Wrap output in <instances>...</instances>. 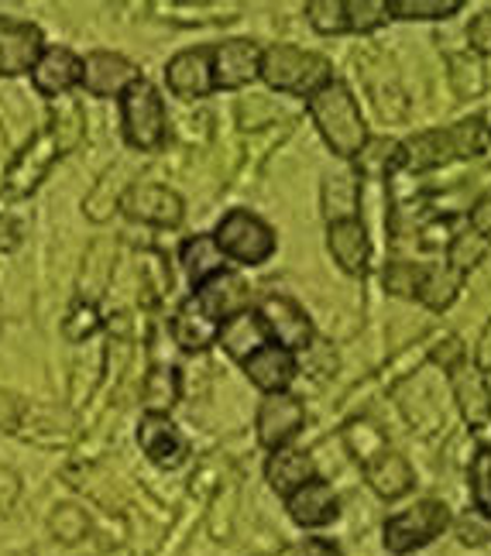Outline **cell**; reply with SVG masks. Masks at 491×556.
I'll use <instances>...</instances> for the list:
<instances>
[{
    "label": "cell",
    "instance_id": "cell-1",
    "mask_svg": "<svg viewBox=\"0 0 491 556\" xmlns=\"http://www.w3.org/2000/svg\"><path fill=\"white\" fill-rule=\"evenodd\" d=\"M306 106H310V117L316 124L319 138L327 141V148L337 159L351 162V159L365 155L368 124L361 117V106H357L348 83H340V79L327 83L324 90L306 100Z\"/></svg>",
    "mask_w": 491,
    "mask_h": 556
},
{
    "label": "cell",
    "instance_id": "cell-2",
    "mask_svg": "<svg viewBox=\"0 0 491 556\" xmlns=\"http://www.w3.org/2000/svg\"><path fill=\"white\" fill-rule=\"evenodd\" d=\"M272 90L279 93H292L310 100L313 93H319L333 83V66L316 52H303L295 46H272L262 49V76Z\"/></svg>",
    "mask_w": 491,
    "mask_h": 556
},
{
    "label": "cell",
    "instance_id": "cell-3",
    "mask_svg": "<svg viewBox=\"0 0 491 556\" xmlns=\"http://www.w3.org/2000/svg\"><path fill=\"white\" fill-rule=\"evenodd\" d=\"M121 135L135 152H159L168 138L165 100L144 76L121 97Z\"/></svg>",
    "mask_w": 491,
    "mask_h": 556
},
{
    "label": "cell",
    "instance_id": "cell-4",
    "mask_svg": "<svg viewBox=\"0 0 491 556\" xmlns=\"http://www.w3.org/2000/svg\"><path fill=\"white\" fill-rule=\"evenodd\" d=\"M213 241H217L227 262H238V265H265L275 254V248H279L275 230L262 217H254L251 210H230L217 224Z\"/></svg>",
    "mask_w": 491,
    "mask_h": 556
},
{
    "label": "cell",
    "instance_id": "cell-5",
    "mask_svg": "<svg viewBox=\"0 0 491 556\" xmlns=\"http://www.w3.org/2000/svg\"><path fill=\"white\" fill-rule=\"evenodd\" d=\"M446 526H451V508H446L443 502H437V498H423L413 508H405V511H399V516H392L386 522V529H381V536H386L389 553L405 556L413 549L430 546Z\"/></svg>",
    "mask_w": 491,
    "mask_h": 556
},
{
    "label": "cell",
    "instance_id": "cell-6",
    "mask_svg": "<svg viewBox=\"0 0 491 556\" xmlns=\"http://www.w3.org/2000/svg\"><path fill=\"white\" fill-rule=\"evenodd\" d=\"M59 159H62V152H59V144H55V138H52V131H49V127H41V131L32 135V141L11 159L4 179H0V189H4L8 197H14V200L32 197V192H35L41 182H46L49 168H52Z\"/></svg>",
    "mask_w": 491,
    "mask_h": 556
},
{
    "label": "cell",
    "instance_id": "cell-7",
    "mask_svg": "<svg viewBox=\"0 0 491 556\" xmlns=\"http://www.w3.org/2000/svg\"><path fill=\"white\" fill-rule=\"evenodd\" d=\"M259 316L265 319L268 337L275 348H282L289 354L310 351L313 348V319L306 316V309L289 295H265Z\"/></svg>",
    "mask_w": 491,
    "mask_h": 556
},
{
    "label": "cell",
    "instance_id": "cell-8",
    "mask_svg": "<svg viewBox=\"0 0 491 556\" xmlns=\"http://www.w3.org/2000/svg\"><path fill=\"white\" fill-rule=\"evenodd\" d=\"M121 213H127L138 224H152V227H176L182 224V200L179 192H173L168 186H155V182H138L127 186L121 197Z\"/></svg>",
    "mask_w": 491,
    "mask_h": 556
},
{
    "label": "cell",
    "instance_id": "cell-9",
    "mask_svg": "<svg viewBox=\"0 0 491 556\" xmlns=\"http://www.w3.org/2000/svg\"><path fill=\"white\" fill-rule=\"evenodd\" d=\"M306 422V409L303 402L289 392L279 395H265L259 405V416H254V430H259V443L268 446V451H279V446H289L299 430Z\"/></svg>",
    "mask_w": 491,
    "mask_h": 556
},
{
    "label": "cell",
    "instance_id": "cell-10",
    "mask_svg": "<svg viewBox=\"0 0 491 556\" xmlns=\"http://www.w3.org/2000/svg\"><path fill=\"white\" fill-rule=\"evenodd\" d=\"M141 79L138 66L131 59H124L117 52H90L83 59V83L79 87L97 100H114L124 97L127 90Z\"/></svg>",
    "mask_w": 491,
    "mask_h": 556
},
{
    "label": "cell",
    "instance_id": "cell-11",
    "mask_svg": "<svg viewBox=\"0 0 491 556\" xmlns=\"http://www.w3.org/2000/svg\"><path fill=\"white\" fill-rule=\"evenodd\" d=\"M41 52H46V41H41L38 25L0 14V76L14 79L32 73Z\"/></svg>",
    "mask_w": 491,
    "mask_h": 556
},
{
    "label": "cell",
    "instance_id": "cell-12",
    "mask_svg": "<svg viewBox=\"0 0 491 556\" xmlns=\"http://www.w3.org/2000/svg\"><path fill=\"white\" fill-rule=\"evenodd\" d=\"M262 76V49L248 38H230L213 46V87L241 90Z\"/></svg>",
    "mask_w": 491,
    "mask_h": 556
},
{
    "label": "cell",
    "instance_id": "cell-13",
    "mask_svg": "<svg viewBox=\"0 0 491 556\" xmlns=\"http://www.w3.org/2000/svg\"><path fill=\"white\" fill-rule=\"evenodd\" d=\"M28 76L38 97H46V100L70 97V90L83 83V59L66 46H46V52L38 55L35 70Z\"/></svg>",
    "mask_w": 491,
    "mask_h": 556
},
{
    "label": "cell",
    "instance_id": "cell-14",
    "mask_svg": "<svg viewBox=\"0 0 491 556\" xmlns=\"http://www.w3.org/2000/svg\"><path fill=\"white\" fill-rule=\"evenodd\" d=\"M138 446L144 451V457L152 460L155 467H162V470H176L189 457V443L179 433V426L168 416H155V413L141 416V422H138Z\"/></svg>",
    "mask_w": 491,
    "mask_h": 556
},
{
    "label": "cell",
    "instance_id": "cell-15",
    "mask_svg": "<svg viewBox=\"0 0 491 556\" xmlns=\"http://www.w3.org/2000/svg\"><path fill=\"white\" fill-rule=\"evenodd\" d=\"M165 83L179 100H203L213 90V49H186L168 59Z\"/></svg>",
    "mask_w": 491,
    "mask_h": 556
},
{
    "label": "cell",
    "instance_id": "cell-16",
    "mask_svg": "<svg viewBox=\"0 0 491 556\" xmlns=\"http://www.w3.org/2000/svg\"><path fill=\"white\" fill-rule=\"evenodd\" d=\"M327 248H330V254H333V262H337L340 271H348L354 278H361V275L368 271L372 238H368V227L361 224L357 217L327 224Z\"/></svg>",
    "mask_w": 491,
    "mask_h": 556
},
{
    "label": "cell",
    "instance_id": "cell-17",
    "mask_svg": "<svg viewBox=\"0 0 491 556\" xmlns=\"http://www.w3.org/2000/svg\"><path fill=\"white\" fill-rule=\"evenodd\" d=\"M454 378V395L461 402L464 419L471 422V430H481V426L491 419V381L488 375L475 365V361H457L451 368Z\"/></svg>",
    "mask_w": 491,
    "mask_h": 556
},
{
    "label": "cell",
    "instance_id": "cell-18",
    "mask_svg": "<svg viewBox=\"0 0 491 556\" xmlns=\"http://www.w3.org/2000/svg\"><path fill=\"white\" fill-rule=\"evenodd\" d=\"M286 508L295 526L303 529H319V526H330L340 516V502L333 495V488L327 481H306L303 488H295L292 495L286 498Z\"/></svg>",
    "mask_w": 491,
    "mask_h": 556
},
{
    "label": "cell",
    "instance_id": "cell-19",
    "mask_svg": "<svg viewBox=\"0 0 491 556\" xmlns=\"http://www.w3.org/2000/svg\"><path fill=\"white\" fill-rule=\"evenodd\" d=\"M365 478L372 484V491L378 498H402L405 491H410L416 484V475H413V467L410 460H405L402 454L389 451V446H381L378 454H372L365 460Z\"/></svg>",
    "mask_w": 491,
    "mask_h": 556
},
{
    "label": "cell",
    "instance_id": "cell-20",
    "mask_svg": "<svg viewBox=\"0 0 491 556\" xmlns=\"http://www.w3.org/2000/svg\"><path fill=\"white\" fill-rule=\"evenodd\" d=\"M221 348L234 357V361H244L254 357L262 348L272 344V337H268V327H265V319L259 316V309H241L238 316H230L227 324L221 327Z\"/></svg>",
    "mask_w": 491,
    "mask_h": 556
},
{
    "label": "cell",
    "instance_id": "cell-21",
    "mask_svg": "<svg viewBox=\"0 0 491 556\" xmlns=\"http://www.w3.org/2000/svg\"><path fill=\"white\" fill-rule=\"evenodd\" d=\"M244 375L251 378L254 389H262L265 395L289 392V384L295 378V354L268 344V348H262L254 357L244 361Z\"/></svg>",
    "mask_w": 491,
    "mask_h": 556
},
{
    "label": "cell",
    "instance_id": "cell-22",
    "mask_svg": "<svg viewBox=\"0 0 491 556\" xmlns=\"http://www.w3.org/2000/svg\"><path fill=\"white\" fill-rule=\"evenodd\" d=\"M193 299L210 319H217V324L224 327L230 316L248 309V286L234 271H224L217 278H210L206 286H200Z\"/></svg>",
    "mask_w": 491,
    "mask_h": 556
},
{
    "label": "cell",
    "instance_id": "cell-23",
    "mask_svg": "<svg viewBox=\"0 0 491 556\" xmlns=\"http://www.w3.org/2000/svg\"><path fill=\"white\" fill-rule=\"evenodd\" d=\"M217 337H221V324H217V319H210L200 309L197 299L189 295L186 303L176 309V316H173V340L186 354H200L210 344H217Z\"/></svg>",
    "mask_w": 491,
    "mask_h": 556
},
{
    "label": "cell",
    "instance_id": "cell-24",
    "mask_svg": "<svg viewBox=\"0 0 491 556\" xmlns=\"http://www.w3.org/2000/svg\"><path fill=\"white\" fill-rule=\"evenodd\" d=\"M265 478L279 495L289 498L295 488H303L306 481L316 478V464L310 454L295 451V446H279V451H272L265 460Z\"/></svg>",
    "mask_w": 491,
    "mask_h": 556
},
{
    "label": "cell",
    "instance_id": "cell-25",
    "mask_svg": "<svg viewBox=\"0 0 491 556\" xmlns=\"http://www.w3.org/2000/svg\"><path fill=\"white\" fill-rule=\"evenodd\" d=\"M182 268H186V278L193 282L197 289L200 286H206L210 278H217V275H224L227 271V258L221 254V248H217V241L210 238V233H197V238H189L186 244H182Z\"/></svg>",
    "mask_w": 491,
    "mask_h": 556
},
{
    "label": "cell",
    "instance_id": "cell-26",
    "mask_svg": "<svg viewBox=\"0 0 491 556\" xmlns=\"http://www.w3.org/2000/svg\"><path fill=\"white\" fill-rule=\"evenodd\" d=\"M46 127L52 131L59 152L70 155L83 144V138H87V114H83V106L73 97H59V100H52V114H49Z\"/></svg>",
    "mask_w": 491,
    "mask_h": 556
},
{
    "label": "cell",
    "instance_id": "cell-27",
    "mask_svg": "<svg viewBox=\"0 0 491 556\" xmlns=\"http://www.w3.org/2000/svg\"><path fill=\"white\" fill-rule=\"evenodd\" d=\"M111 271H114V244L93 241L87 251V262H83V275H79V303H97L106 282H111Z\"/></svg>",
    "mask_w": 491,
    "mask_h": 556
},
{
    "label": "cell",
    "instance_id": "cell-28",
    "mask_svg": "<svg viewBox=\"0 0 491 556\" xmlns=\"http://www.w3.org/2000/svg\"><path fill=\"white\" fill-rule=\"evenodd\" d=\"M141 395H144V413L168 416V409L179 402V371L173 365H155L144 375Z\"/></svg>",
    "mask_w": 491,
    "mask_h": 556
},
{
    "label": "cell",
    "instance_id": "cell-29",
    "mask_svg": "<svg viewBox=\"0 0 491 556\" xmlns=\"http://www.w3.org/2000/svg\"><path fill=\"white\" fill-rule=\"evenodd\" d=\"M461 286H464V275H457L451 265H426L416 299L430 309H446L457 299Z\"/></svg>",
    "mask_w": 491,
    "mask_h": 556
},
{
    "label": "cell",
    "instance_id": "cell-30",
    "mask_svg": "<svg viewBox=\"0 0 491 556\" xmlns=\"http://www.w3.org/2000/svg\"><path fill=\"white\" fill-rule=\"evenodd\" d=\"M357 206H361V182H357V176L354 173L327 176V182H324L327 224H333V220H351Z\"/></svg>",
    "mask_w": 491,
    "mask_h": 556
},
{
    "label": "cell",
    "instance_id": "cell-31",
    "mask_svg": "<svg viewBox=\"0 0 491 556\" xmlns=\"http://www.w3.org/2000/svg\"><path fill=\"white\" fill-rule=\"evenodd\" d=\"M488 251H491V241H484L481 233H475L471 227H464L461 233H454L451 244H446V262L443 265H451L457 275L467 278V271L478 268Z\"/></svg>",
    "mask_w": 491,
    "mask_h": 556
},
{
    "label": "cell",
    "instance_id": "cell-32",
    "mask_svg": "<svg viewBox=\"0 0 491 556\" xmlns=\"http://www.w3.org/2000/svg\"><path fill=\"white\" fill-rule=\"evenodd\" d=\"M114 182H117V168H106L103 179L90 189V197L83 200V213H87L93 224L111 220L114 213L121 210V189Z\"/></svg>",
    "mask_w": 491,
    "mask_h": 556
},
{
    "label": "cell",
    "instance_id": "cell-33",
    "mask_svg": "<svg viewBox=\"0 0 491 556\" xmlns=\"http://www.w3.org/2000/svg\"><path fill=\"white\" fill-rule=\"evenodd\" d=\"M461 11V0H389V17L399 21H443Z\"/></svg>",
    "mask_w": 491,
    "mask_h": 556
},
{
    "label": "cell",
    "instance_id": "cell-34",
    "mask_svg": "<svg viewBox=\"0 0 491 556\" xmlns=\"http://www.w3.org/2000/svg\"><path fill=\"white\" fill-rule=\"evenodd\" d=\"M344 17H348V31L368 35L389 21V4L386 0H344Z\"/></svg>",
    "mask_w": 491,
    "mask_h": 556
},
{
    "label": "cell",
    "instance_id": "cell-35",
    "mask_svg": "<svg viewBox=\"0 0 491 556\" xmlns=\"http://www.w3.org/2000/svg\"><path fill=\"white\" fill-rule=\"evenodd\" d=\"M100 309L97 303H73V309L66 313V319H62V337L70 340V344H87V340L100 330Z\"/></svg>",
    "mask_w": 491,
    "mask_h": 556
},
{
    "label": "cell",
    "instance_id": "cell-36",
    "mask_svg": "<svg viewBox=\"0 0 491 556\" xmlns=\"http://www.w3.org/2000/svg\"><path fill=\"white\" fill-rule=\"evenodd\" d=\"M451 138H454V152L457 159H478L488 141H491V131L481 117H471V121H461L451 127Z\"/></svg>",
    "mask_w": 491,
    "mask_h": 556
},
{
    "label": "cell",
    "instance_id": "cell-37",
    "mask_svg": "<svg viewBox=\"0 0 491 556\" xmlns=\"http://www.w3.org/2000/svg\"><path fill=\"white\" fill-rule=\"evenodd\" d=\"M451 83L457 97H478L484 90V76H481V62L471 55V52H461V55H451Z\"/></svg>",
    "mask_w": 491,
    "mask_h": 556
},
{
    "label": "cell",
    "instance_id": "cell-38",
    "mask_svg": "<svg viewBox=\"0 0 491 556\" xmlns=\"http://www.w3.org/2000/svg\"><path fill=\"white\" fill-rule=\"evenodd\" d=\"M52 536L59 543H79L83 536H87V529H90V519H87V511L76 508V505H59L52 511Z\"/></svg>",
    "mask_w": 491,
    "mask_h": 556
},
{
    "label": "cell",
    "instance_id": "cell-39",
    "mask_svg": "<svg viewBox=\"0 0 491 556\" xmlns=\"http://www.w3.org/2000/svg\"><path fill=\"white\" fill-rule=\"evenodd\" d=\"M306 17L319 35H344L348 31L344 0H313V4H306Z\"/></svg>",
    "mask_w": 491,
    "mask_h": 556
},
{
    "label": "cell",
    "instance_id": "cell-40",
    "mask_svg": "<svg viewBox=\"0 0 491 556\" xmlns=\"http://www.w3.org/2000/svg\"><path fill=\"white\" fill-rule=\"evenodd\" d=\"M471 498L484 519H491V446H481L471 460Z\"/></svg>",
    "mask_w": 491,
    "mask_h": 556
},
{
    "label": "cell",
    "instance_id": "cell-41",
    "mask_svg": "<svg viewBox=\"0 0 491 556\" xmlns=\"http://www.w3.org/2000/svg\"><path fill=\"white\" fill-rule=\"evenodd\" d=\"M423 271H426V265L395 262V265L386 268V286H389V292H395V295H402V299H413V295H419Z\"/></svg>",
    "mask_w": 491,
    "mask_h": 556
},
{
    "label": "cell",
    "instance_id": "cell-42",
    "mask_svg": "<svg viewBox=\"0 0 491 556\" xmlns=\"http://www.w3.org/2000/svg\"><path fill=\"white\" fill-rule=\"evenodd\" d=\"M28 405L21 402L14 392L0 389V433H21V422H25Z\"/></svg>",
    "mask_w": 491,
    "mask_h": 556
},
{
    "label": "cell",
    "instance_id": "cell-43",
    "mask_svg": "<svg viewBox=\"0 0 491 556\" xmlns=\"http://www.w3.org/2000/svg\"><path fill=\"white\" fill-rule=\"evenodd\" d=\"M21 498V475L11 467H0V519H8Z\"/></svg>",
    "mask_w": 491,
    "mask_h": 556
},
{
    "label": "cell",
    "instance_id": "cell-44",
    "mask_svg": "<svg viewBox=\"0 0 491 556\" xmlns=\"http://www.w3.org/2000/svg\"><path fill=\"white\" fill-rule=\"evenodd\" d=\"M467 46L475 55H491V11H481L467 28Z\"/></svg>",
    "mask_w": 491,
    "mask_h": 556
},
{
    "label": "cell",
    "instance_id": "cell-45",
    "mask_svg": "<svg viewBox=\"0 0 491 556\" xmlns=\"http://www.w3.org/2000/svg\"><path fill=\"white\" fill-rule=\"evenodd\" d=\"M467 227H471L475 233H481L484 241H491V192H484V197L475 203L471 220H467Z\"/></svg>",
    "mask_w": 491,
    "mask_h": 556
},
{
    "label": "cell",
    "instance_id": "cell-46",
    "mask_svg": "<svg viewBox=\"0 0 491 556\" xmlns=\"http://www.w3.org/2000/svg\"><path fill=\"white\" fill-rule=\"evenodd\" d=\"M475 365H478L481 371H491V319H488V327H484V333H481V340H478Z\"/></svg>",
    "mask_w": 491,
    "mask_h": 556
},
{
    "label": "cell",
    "instance_id": "cell-47",
    "mask_svg": "<svg viewBox=\"0 0 491 556\" xmlns=\"http://www.w3.org/2000/svg\"><path fill=\"white\" fill-rule=\"evenodd\" d=\"M295 556H340V549L327 540H306L303 546H299Z\"/></svg>",
    "mask_w": 491,
    "mask_h": 556
},
{
    "label": "cell",
    "instance_id": "cell-48",
    "mask_svg": "<svg viewBox=\"0 0 491 556\" xmlns=\"http://www.w3.org/2000/svg\"><path fill=\"white\" fill-rule=\"evenodd\" d=\"M17 244V227L14 220H8L4 213H0V251H11Z\"/></svg>",
    "mask_w": 491,
    "mask_h": 556
}]
</instances>
